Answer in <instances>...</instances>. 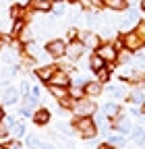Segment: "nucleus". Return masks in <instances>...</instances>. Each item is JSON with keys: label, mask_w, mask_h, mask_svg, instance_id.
<instances>
[{"label": "nucleus", "mask_w": 145, "mask_h": 149, "mask_svg": "<svg viewBox=\"0 0 145 149\" xmlns=\"http://www.w3.org/2000/svg\"><path fill=\"white\" fill-rule=\"evenodd\" d=\"M75 130L81 133L83 139H93L98 135V124L91 116H79L75 120Z\"/></svg>", "instance_id": "1"}, {"label": "nucleus", "mask_w": 145, "mask_h": 149, "mask_svg": "<svg viewBox=\"0 0 145 149\" xmlns=\"http://www.w3.org/2000/svg\"><path fill=\"white\" fill-rule=\"evenodd\" d=\"M70 110L75 112L77 116H93L96 114V104H93V100L81 97V100H75V104H72Z\"/></svg>", "instance_id": "2"}, {"label": "nucleus", "mask_w": 145, "mask_h": 149, "mask_svg": "<svg viewBox=\"0 0 145 149\" xmlns=\"http://www.w3.org/2000/svg\"><path fill=\"white\" fill-rule=\"evenodd\" d=\"M46 52L52 56V60L62 58V56L66 54V42L64 40H50L48 46H46Z\"/></svg>", "instance_id": "3"}, {"label": "nucleus", "mask_w": 145, "mask_h": 149, "mask_svg": "<svg viewBox=\"0 0 145 149\" xmlns=\"http://www.w3.org/2000/svg\"><path fill=\"white\" fill-rule=\"evenodd\" d=\"M122 42H124V48L126 50H131V52H135V50H141L143 48V40L139 37V33L133 29V31H129V33H124L122 35Z\"/></svg>", "instance_id": "4"}, {"label": "nucleus", "mask_w": 145, "mask_h": 149, "mask_svg": "<svg viewBox=\"0 0 145 149\" xmlns=\"http://www.w3.org/2000/svg\"><path fill=\"white\" fill-rule=\"evenodd\" d=\"M96 54H100L106 62H114V60H118V50H116L112 44H100V48L96 50Z\"/></svg>", "instance_id": "5"}, {"label": "nucleus", "mask_w": 145, "mask_h": 149, "mask_svg": "<svg viewBox=\"0 0 145 149\" xmlns=\"http://www.w3.org/2000/svg\"><path fill=\"white\" fill-rule=\"evenodd\" d=\"M83 52H85V44H83L81 40L68 42V46H66V56H68L70 60H79L81 56H83Z\"/></svg>", "instance_id": "6"}, {"label": "nucleus", "mask_w": 145, "mask_h": 149, "mask_svg": "<svg viewBox=\"0 0 145 149\" xmlns=\"http://www.w3.org/2000/svg\"><path fill=\"white\" fill-rule=\"evenodd\" d=\"M79 40L85 44V48L89 50H98L100 48V33H93V31H83L79 33Z\"/></svg>", "instance_id": "7"}, {"label": "nucleus", "mask_w": 145, "mask_h": 149, "mask_svg": "<svg viewBox=\"0 0 145 149\" xmlns=\"http://www.w3.org/2000/svg\"><path fill=\"white\" fill-rule=\"evenodd\" d=\"M56 70H58V66H54V64H42V66L35 68V77H38L40 81H44V83H48Z\"/></svg>", "instance_id": "8"}, {"label": "nucleus", "mask_w": 145, "mask_h": 149, "mask_svg": "<svg viewBox=\"0 0 145 149\" xmlns=\"http://www.w3.org/2000/svg\"><path fill=\"white\" fill-rule=\"evenodd\" d=\"M70 77H68V72L66 70H62V68H58L56 72L52 74V79L48 81V85H62V87H70Z\"/></svg>", "instance_id": "9"}, {"label": "nucleus", "mask_w": 145, "mask_h": 149, "mask_svg": "<svg viewBox=\"0 0 145 149\" xmlns=\"http://www.w3.org/2000/svg\"><path fill=\"white\" fill-rule=\"evenodd\" d=\"M114 126L118 128V133L120 135H126V133H131L133 130V124H131V120L126 118V116H114Z\"/></svg>", "instance_id": "10"}, {"label": "nucleus", "mask_w": 145, "mask_h": 149, "mask_svg": "<svg viewBox=\"0 0 145 149\" xmlns=\"http://www.w3.org/2000/svg\"><path fill=\"white\" fill-rule=\"evenodd\" d=\"M52 2L54 0H29V8L38 13H48L52 10Z\"/></svg>", "instance_id": "11"}, {"label": "nucleus", "mask_w": 145, "mask_h": 149, "mask_svg": "<svg viewBox=\"0 0 145 149\" xmlns=\"http://www.w3.org/2000/svg\"><path fill=\"white\" fill-rule=\"evenodd\" d=\"M17 100H19V89H15V87H4L2 104H4V106H13Z\"/></svg>", "instance_id": "12"}, {"label": "nucleus", "mask_w": 145, "mask_h": 149, "mask_svg": "<svg viewBox=\"0 0 145 149\" xmlns=\"http://www.w3.org/2000/svg\"><path fill=\"white\" fill-rule=\"evenodd\" d=\"M102 85H104V83H100V81H87V85H85V95H87V97H98V95H102Z\"/></svg>", "instance_id": "13"}, {"label": "nucleus", "mask_w": 145, "mask_h": 149, "mask_svg": "<svg viewBox=\"0 0 145 149\" xmlns=\"http://www.w3.org/2000/svg\"><path fill=\"white\" fill-rule=\"evenodd\" d=\"M33 122L35 124H40V126H44V124H48L50 122V110H46V108H40V110H35L33 112Z\"/></svg>", "instance_id": "14"}, {"label": "nucleus", "mask_w": 145, "mask_h": 149, "mask_svg": "<svg viewBox=\"0 0 145 149\" xmlns=\"http://www.w3.org/2000/svg\"><path fill=\"white\" fill-rule=\"evenodd\" d=\"M48 91H50V95L56 97V100H62V97L68 95V87H62V85H48Z\"/></svg>", "instance_id": "15"}, {"label": "nucleus", "mask_w": 145, "mask_h": 149, "mask_svg": "<svg viewBox=\"0 0 145 149\" xmlns=\"http://www.w3.org/2000/svg\"><path fill=\"white\" fill-rule=\"evenodd\" d=\"M104 6L110 8V10H124L129 6V2L126 0H104Z\"/></svg>", "instance_id": "16"}, {"label": "nucleus", "mask_w": 145, "mask_h": 149, "mask_svg": "<svg viewBox=\"0 0 145 149\" xmlns=\"http://www.w3.org/2000/svg\"><path fill=\"white\" fill-rule=\"evenodd\" d=\"M23 50H25V56H29V58H38V54L42 52L40 46L35 44V42H27V44H23Z\"/></svg>", "instance_id": "17"}, {"label": "nucleus", "mask_w": 145, "mask_h": 149, "mask_svg": "<svg viewBox=\"0 0 145 149\" xmlns=\"http://www.w3.org/2000/svg\"><path fill=\"white\" fill-rule=\"evenodd\" d=\"M131 139H133V143L143 145V143H145V130H143L141 126H135V128L131 130Z\"/></svg>", "instance_id": "18"}, {"label": "nucleus", "mask_w": 145, "mask_h": 149, "mask_svg": "<svg viewBox=\"0 0 145 149\" xmlns=\"http://www.w3.org/2000/svg\"><path fill=\"white\" fill-rule=\"evenodd\" d=\"M25 31V19H17L10 27V35L13 37H21V33Z\"/></svg>", "instance_id": "19"}, {"label": "nucleus", "mask_w": 145, "mask_h": 149, "mask_svg": "<svg viewBox=\"0 0 145 149\" xmlns=\"http://www.w3.org/2000/svg\"><path fill=\"white\" fill-rule=\"evenodd\" d=\"M104 66H106V60L102 58L100 54H93L91 58H89V68H91V70H100Z\"/></svg>", "instance_id": "20"}, {"label": "nucleus", "mask_w": 145, "mask_h": 149, "mask_svg": "<svg viewBox=\"0 0 145 149\" xmlns=\"http://www.w3.org/2000/svg\"><path fill=\"white\" fill-rule=\"evenodd\" d=\"M102 112H104L106 116L114 118V116H118V114H120V106H118V104H112V102H110V104H106V106L102 108Z\"/></svg>", "instance_id": "21"}, {"label": "nucleus", "mask_w": 145, "mask_h": 149, "mask_svg": "<svg viewBox=\"0 0 145 149\" xmlns=\"http://www.w3.org/2000/svg\"><path fill=\"white\" fill-rule=\"evenodd\" d=\"M108 93L114 97V100H122V97H126V89H124V85H114V87H110L108 89Z\"/></svg>", "instance_id": "22"}, {"label": "nucleus", "mask_w": 145, "mask_h": 149, "mask_svg": "<svg viewBox=\"0 0 145 149\" xmlns=\"http://www.w3.org/2000/svg\"><path fill=\"white\" fill-rule=\"evenodd\" d=\"M10 19H27V13H25V8L23 6H19V4H15V6H10Z\"/></svg>", "instance_id": "23"}, {"label": "nucleus", "mask_w": 145, "mask_h": 149, "mask_svg": "<svg viewBox=\"0 0 145 149\" xmlns=\"http://www.w3.org/2000/svg\"><path fill=\"white\" fill-rule=\"evenodd\" d=\"M68 95L72 100H81V97H85V89L83 87H77V85H70L68 87Z\"/></svg>", "instance_id": "24"}, {"label": "nucleus", "mask_w": 145, "mask_h": 149, "mask_svg": "<svg viewBox=\"0 0 145 149\" xmlns=\"http://www.w3.org/2000/svg\"><path fill=\"white\" fill-rule=\"evenodd\" d=\"M10 135L17 137V139L23 137V135H25V124H23V122H15V124L10 126Z\"/></svg>", "instance_id": "25"}, {"label": "nucleus", "mask_w": 145, "mask_h": 149, "mask_svg": "<svg viewBox=\"0 0 145 149\" xmlns=\"http://www.w3.org/2000/svg\"><path fill=\"white\" fill-rule=\"evenodd\" d=\"M110 145H114V147H120V149H124L126 147V139H124V135H114V137H110V141H108Z\"/></svg>", "instance_id": "26"}, {"label": "nucleus", "mask_w": 145, "mask_h": 149, "mask_svg": "<svg viewBox=\"0 0 145 149\" xmlns=\"http://www.w3.org/2000/svg\"><path fill=\"white\" fill-rule=\"evenodd\" d=\"M108 79H110V70H108V66L96 70V81H100V83H108Z\"/></svg>", "instance_id": "27"}, {"label": "nucleus", "mask_w": 145, "mask_h": 149, "mask_svg": "<svg viewBox=\"0 0 145 149\" xmlns=\"http://www.w3.org/2000/svg\"><path fill=\"white\" fill-rule=\"evenodd\" d=\"M129 102H131V104H135V106H139V104H145V93H143V91H133Z\"/></svg>", "instance_id": "28"}, {"label": "nucleus", "mask_w": 145, "mask_h": 149, "mask_svg": "<svg viewBox=\"0 0 145 149\" xmlns=\"http://www.w3.org/2000/svg\"><path fill=\"white\" fill-rule=\"evenodd\" d=\"M81 4L85 8H102L104 6V0H81Z\"/></svg>", "instance_id": "29"}, {"label": "nucleus", "mask_w": 145, "mask_h": 149, "mask_svg": "<svg viewBox=\"0 0 145 149\" xmlns=\"http://www.w3.org/2000/svg\"><path fill=\"white\" fill-rule=\"evenodd\" d=\"M2 60H4V62H8V64H13V62H15V48H8V50L2 54Z\"/></svg>", "instance_id": "30"}, {"label": "nucleus", "mask_w": 145, "mask_h": 149, "mask_svg": "<svg viewBox=\"0 0 145 149\" xmlns=\"http://www.w3.org/2000/svg\"><path fill=\"white\" fill-rule=\"evenodd\" d=\"M135 31L139 33V37H141V40L145 42V21H139V23H137V27H135Z\"/></svg>", "instance_id": "31"}, {"label": "nucleus", "mask_w": 145, "mask_h": 149, "mask_svg": "<svg viewBox=\"0 0 145 149\" xmlns=\"http://www.w3.org/2000/svg\"><path fill=\"white\" fill-rule=\"evenodd\" d=\"M77 37H79V31H77L75 27H70V29L66 31V40H68V42H75Z\"/></svg>", "instance_id": "32"}, {"label": "nucleus", "mask_w": 145, "mask_h": 149, "mask_svg": "<svg viewBox=\"0 0 145 149\" xmlns=\"http://www.w3.org/2000/svg\"><path fill=\"white\" fill-rule=\"evenodd\" d=\"M29 93H31V87H29V83H27V81H21V95H23V97H27Z\"/></svg>", "instance_id": "33"}, {"label": "nucleus", "mask_w": 145, "mask_h": 149, "mask_svg": "<svg viewBox=\"0 0 145 149\" xmlns=\"http://www.w3.org/2000/svg\"><path fill=\"white\" fill-rule=\"evenodd\" d=\"M62 13H64V6H62V2H56V6L52 8V15H54V17H60Z\"/></svg>", "instance_id": "34"}, {"label": "nucleus", "mask_w": 145, "mask_h": 149, "mask_svg": "<svg viewBox=\"0 0 145 149\" xmlns=\"http://www.w3.org/2000/svg\"><path fill=\"white\" fill-rule=\"evenodd\" d=\"M19 114H21V116H33V112H31V108L25 104V106H21V108H19Z\"/></svg>", "instance_id": "35"}, {"label": "nucleus", "mask_w": 145, "mask_h": 149, "mask_svg": "<svg viewBox=\"0 0 145 149\" xmlns=\"http://www.w3.org/2000/svg\"><path fill=\"white\" fill-rule=\"evenodd\" d=\"M85 21H87V25H89V27H96V25H98L96 15H85Z\"/></svg>", "instance_id": "36"}, {"label": "nucleus", "mask_w": 145, "mask_h": 149, "mask_svg": "<svg viewBox=\"0 0 145 149\" xmlns=\"http://www.w3.org/2000/svg\"><path fill=\"white\" fill-rule=\"evenodd\" d=\"M56 128H58V130H62V135H72V133H70V126H68V124H64V122L56 124Z\"/></svg>", "instance_id": "37"}, {"label": "nucleus", "mask_w": 145, "mask_h": 149, "mask_svg": "<svg viewBox=\"0 0 145 149\" xmlns=\"http://www.w3.org/2000/svg\"><path fill=\"white\" fill-rule=\"evenodd\" d=\"M27 145H29V147H40L42 143L35 139V137H27Z\"/></svg>", "instance_id": "38"}, {"label": "nucleus", "mask_w": 145, "mask_h": 149, "mask_svg": "<svg viewBox=\"0 0 145 149\" xmlns=\"http://www.w3.org/2000/svg\"><path fill=\"white\" fill-rule=\"evenodd\" d=\"M135 62L141 64V66L145 68V56H143V54H137V56H135Z\"/></svg>", "instance_id": "39"}, {"label": "nucleus", "mask_w": 145, "mask_h": 149, "mask_svg": "<svg viewBox=\"0 0 145 149\" xmlns=\"http://www.w3.org/2000/svg\"><path fill=\"white\" fill-rule=\"evenodd\" d=\"M29 95H31L33 100H38V102H40V89H38V87H31V93H29Z\"/></svg>", "instance_id": "40"}, {"label": "nucleus", "mask_w": 145, "mask_h": 149, "mask_svg": "<svg viewBox=\"0 0 145 149\" xmlns=\"http://www.w3.org/2000/svg\"><path fill=\"white\" fill-rule=\"evenodd\" d=\"M129 58H131V56H129V52H122V54H118V60H120V62H126Z\"/></svg>", "instance_id": "41"}, {"label": "nucleus", "mask_w": 145, "mask_h": 149, "mask_svg": "<svg viewBox=\"0 0 145 149\" xmlns=\"http://www.w3.org/2000/svg\"><path fill=\"white\" fill-rule=\"evenodd\" d=\"M8 149H23V145H21L19 141H13V143L8 145Z\"/></svg>", "instance_id": "42"}, {"label": "nucleus", "mask_w": 145, "mask_h": 149, "mask_svg": "<svg viewBox=\"0 0 145 149\" xmlns=\"http://www.w3.org/2000/svg\"><path fill=\"white\" fill-rule=\"evenodd\" d=\"M98 149H114V145H110V143H102Z\"/></svg>", "instance_id": "43"}, {"label": "nucleus", "mask_w": 145, "mask_h": 149, "mask_svg": "<svg viewBox=\"0 0 145 149\" xmlns=\"http://www.w3.org/2000/svg\"><path fill=\"white\" fill-rule=\"evenodd\" d=\"M40 149H54V145H50V143H42Z\"/></svg>", "instance_id": "44"}, {"label": "nucleus", "mask_w": 145, "mask_h": 149, "mask_svg": "<svg viewBox=\"0 0 145 149\" xmlns=\"http://www.w3.org/2000/svg\"><path fill=\"white\" fill-rule=\"evenodd\" d=\"M4 116H6V114H4V108H2V104H0V122H2Z\"/></svg>", "instance_id": "45"}, {"label": "nucleus", "mask_w": 145, "mask_h": 149, "mask_svg": "<svg viewBox=\"0 0 145 149\" xmlns=\"http://www.w3.org/2000/svg\"><path fill=\"white\" fill-rule=\"evenodd\" d=\"M141 114H143V116H145V104H143V108H141Z\"/></svg>", "instance_id": "46"}, {"label": "nucleus", "mask_w": 145, "mask_h": 149, "mask_svg": "<svg viewBox=\"0 0 145 149\" xmlns=\"http://www.w3.org/2000/svg\"><path fill=\"white\" fill-rule=\"evenodd\" d=\"M0 149H8V145H0Z\"/></svg>", "instance_id": "47"}, {"label": "nucleus", "mask_w": 145, "mask_h": 149, "mask_svg": "<svg viewBox=\"0 0 145 149\" xmlns=\"http://www.w3.org/2000/svg\"><path fill=\"white\" fill-rule=\"evenodd\" d=\"M141 6H143V10H145V0H141Z\"/></svg>", "instance_id": "48"}, {"label": "nucleus", "mask_w": 145, "mask_h": 149, "mask_svg": "<svg viewBox=\"0 0 145 149\" xmlns=\"http://www.w3.org/2000/svg\"><path fill=\"white\" fill-rule=\"evenodd\" d=\"M54 2H64V0H54Z\"/></svg>", "instance_id": "49"}, {"label": "nucleus", "mask_w": 145, "mask_h": 149, "mask_svg": "<svg viewBox=\"0 0 145 149\" xmlns=\"http://www.w3.org/2000/svg\"><path fill=\"white\" fill-rule=\"evenodd\" d=\"M143 93H145V89H143Z\"/></svg>", "instance_id": "50"}]
</instances>
